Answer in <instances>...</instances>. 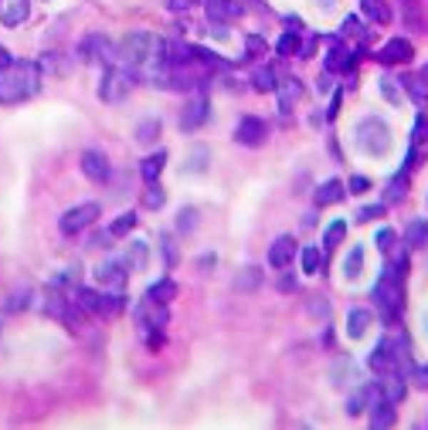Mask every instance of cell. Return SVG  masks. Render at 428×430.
<instances>
[{
	"instance_id": "cell-1",
	"label": "cell",
	"mask_w": 428,
	"mask_h": 430,
	"mask_svg": "<svg viewBox=\"0 0 428 430\" xmlns=\"http://www.w3.org/2000/svg\"><path fill=\"white\" fill-rule=\"evenodd\" d=\"M41 65L38 61H11L0 68V105H21L38 95Z\"/></svg>"
},
{
	"instance_id": "cell-2",
	"label": "cell",
	"mask_w": 428,
	"mask_h": 430,
	"mask_svg": "<svg viewBox=\"0 0 428 430\" xmlns=\"http://www.w3.org/2000/svg\"><path fill=\"white\" fill-rule=\"evenodd\" d=\"M404 275H408L404 268L387 261L381 278H377V285L371 288V298L377 302V312H381L384 325H398V315L404 308Z\"/></svg>"
},
{
	"instance_id": "cell-3",
	"label": "cell",
	"mask_w": 428,
	"mask_h": 430,
	"mask_svg": "<svg viewBox=\"0 0 428 430\" xmlns=\"http://www.w3.org/2000/svg\"><path fill=\"white\" fill-rule=\"evenodd\" d=\"M357 146L367 156H384L391 150V129H387L384 119L377 115H367L357 122Z\"/></svg>"
},
{
	"instance_id": "cell-4",
	"label": "cell",
	"mask_w": 428,
	"mask_h": 430,
	"mask_svg": "<svg viewBox=\"0 0 428 430\" xmlns=\"http://www.w3.org/2000/svg\"><path fill=\"white\" fill-rule=\"evenodd\" d=\"M133 82H136L133 68H116V65H109V68H106V75H102L99 98H102V102H123V98L129 95Z\"/></svg>"
},
{
	"instance_id": "cell-5",
	"label": "cell",
	"mask_w": 428,
	"mask_h": 430,
	"mask_svg": "<svg viewBox=\"0 0 428 430\" xmlns=\"http://www.w3.org/2000/svg\"><path fill=\"white\" fill-rule=\"evenodd\" d=\"M99 214H102V207L88 200V204H78V207L65 210V214H61V221H58V227H61V234H65V237H75V234L88 231L92 224L99 221Z\"/></svg>"
},
{
	"instance_id": "cell-6",
	"label": "cell",
	"mask_w": 428,
	"mask_h": 430,
	"mask_svg": "<svg viewBox=\"0 0 428 430\" xmlns=\"http://www.w3.org/2000/svg\"><path fill=\"white\" fill-rule=\"evenodd\" d=\"M133 315H136V322H140L143 332H150V329H163V325L170 322L167 305H163V302H153V298H146V295H143L140 305L133 308Z\"/></svg>"
},
{
	"instance_id": "cell-7",
	"label": "cell",
	"mask_w": 428,
	"mask_h": 430,
	"mask_svg": "<svg viewBox=\"0 0 428 430\" xmlns=\"http://www.w3.org/2000/svg\"><path fill=\"white\" fill-rule=\"evenodd\" d=\"M265 139H269V125L262 122L258 115H242V119H238V125H235V142H238V146L255 150V146H262Z\"/></svg>"
},
{
	"instance_id": "cell-8",
	"label": "cell",
	"mask_w": 428,
	"mask_h": 430,
	"mask_svg": "<svg viewBox=\"0 0 428 430\" xmlns=\"http://www.w3.org/2000/svg\"><path fill=\"white\" fill-rule=\"evenodd\" d=\"M78 58L88 61V65H113V44L109 38H102V34H88L86 41L78 44Z\"/></svg>"
},
{
	"instance_id": "cell-9",
	"label": "cell",
	"mask_w": 428,
	"mask_h": 430,
	"mask_svg": "<svg viewBox=\"0 0 428 430\" xmlns=\"http://www.w3.org/2000/svg\"><path fill=\"white\" fill-rule=\"evenodd\" d=\"M126 264L116 261V258H109V261H102L99 268H96V281H99L106 292H123L126 288Z\"/></svg>"
},
{
	"instance_id": "cell-10",
	"label": "cell",
	"mask_w": 428,
	"mask_h": 430,
	"mask_svg": "<svg viewBox=\"0 0 428 430\" xmlns=\"http://www.w3.org/2000/svg\"><path fill=\"white\" fill-rule=\"evenodd\" d=\"M354 61H357V55L340 41V38H330V51H327V58H323V68H327L330 75L350 71L354 68Z\"/></svg>"
},
{
	"instance_id": "cell-11",
	"label": "cell",
	"mask_w": 428,
	"mask_h": 430,
	"mask_svg": "<svg viewBox=\"0 0 428 430\" xmlns=\"http://www.w3.org/2000/svg\"><path fill=\"white\" fill-rule=\"evenodd\" d=\"M208 115H211V102H208V95L190 98L187 109L180 112V129H184V132H194V129H200V125L208 122Z\"/></svg>"
},
{
	"instance_id": "cell-12",
	"label": "cell",
	"mask_w": 428,
	"mask_h": 430,
	"mask_svg": "<svg viewBox=\"0 0 428 430\" xmlns=\"http://www.w3.org/2000/svg\"><path fill=\"white\" fill-rule=\"evenodd\" d=\"M412 58H414V44L408 41V38H391V41L377 51V61L387 65V68H391V65H404V61H412Z\"/></svg>"
},
{
	"instance_id": "cell-13",
	"label": "cell",
	"mask_w": 428,
	"mask_h": 430,
	"mask_svg": "<svg viewBox=\"0 0 428 430\" xmlns=\"http://www.w3.org/2000/svg\"><path fill=\"white\" fill-rule=\"evenodd\" d=\"M292 258H296V237H292V234H279L269 244V264L282 271V268H289Z\"/></svg>"
},
{
	"instance_id": "cell-14",
	"label": "cell",
	"mask_w": 428,
	"mask_h": 430,
	"mask_svg": "<svg viewBox=\"0 0 428 430\" xmlns=\"http://www.w3.org/2000/svg\"><path fill=\"white\" fill-rule=\"evenodd\" d=\"M82 173H86L92 183H106L113 169H109L106 153H99V150H86V153H82Z\"/></svg>"
},
{
	"instance_id": "cell-15",
	"label": "cell",
	"mask_w": 428,
	"mask_h": 430,
	"mask_svg": "<svg viewBox=\"0 0 428 430\" xmlns=\"http://www.w3.org/2000/svg\"><path fill=\"white\" fill-rule=\"evenodd\" d=\"M204 7H208L211 24H228V21H235V17L245 14V7L238 4V0H208Z\"/></svg>"
},
{
	"instance_id": "cell-16",
	"label": "cell",
	"mask_w": 428,
	"mask_h": 430,
	"mask_svg": "<svg viewBox=\"0 0 428 430\" xmlns=\"http://www.w3.org/2000/svg\"><path fill=\"white\" fill-rule=\"evenodd\" d=\"M275 95H279V109L292 112V105H296V102H300V95H302V82L296 78V75L279 78V85H275Z\"/></svg>"
},
{
	"instance_id": "cell-17",
	"label": "cell",
	"mask_w": 428,
	"mask_h": 430,
	"mask_svg": "<svg viewBox=\"0 0 428 430\" xmlns=\"http://www.w3.org/2000/svg\"><path fill=\"white\" fill-rule=\"evenodd\" d=\"M398 85L408 92V98H412L418 109H425V105H428V82L422 78V75H401Z\"/></svg>"
},
{
	"instance_id": "cell-18",
	"label": "cell",
	"mask_w": 428,
	"mask_h": 430,
	"mask_svg": "<svg viewBox=\"0 0 428 430\" xmlns=\"http://www.w3.org/2000/svg\"><path fill=\"white\" fill-rule=\"evenodd\" d=\"M343 194H347V187H343L340 180H323L316 187L313 200H316V207H330V204H340Z\"/></svg>"
},
{
	"instance_id": "cell-19",
	"label": "cell",
	"mask_w": 428,
	"mask_h": 430,
	"mask_svg": "<svg viewBox=\"0 0 428 430\" xmlns=\"http://www.w3.org/2000/svg\"><path fill=\"white\" fill-rule=\"evenodd\" d=\"M367 410H371V427L374 430H387V427H394V424H398V414H394V407H391L387 400L371 403Z\"/></svg>"
},
{
	"instance_id": "cell-20",
	"label": "cell",
	"mask_w": 428,
	"mask_h": 430,
	"mask_svg": "<svg viewBox=\"0 0 428 430\" xmlns=\"http://www.w3.org/2000/svg\"><path fill=\"white\" fill-rule=\"evenodd\" d=\"M31 17V0H7V7L0 11V21L7 24V28H17V24H24Z\"/></svg>"
},
{
	"instance_id": "cell-21",
	"label": "cell",
	"mask_w": 428,
	"mask_h": 430,
	"mask_svg": "<svg viewBox=\"0 0 428 430\" xmlns=\"http://www.w3.org/2000/svg\"><path fill=\"white\" fill-rule=\"evenodd\" d=\"M381 387V397H384L391 407H398L401 400H404V376H398V373H384V379L377 383Z\"/></svg>"
},
{
	"instance_id": "cell-22",
	"label": "cell",
	"mask_w": 428,
	"mask_h": 430,
	"mask_svg": "<svg viewBox=\"0 0 428 430\" xmlns=\"http://www.w3.org/2000/svg\"><path fill=\"white\" fill-rule=\"evenodd\" d=\"M235 288H238L242 295L258 292V288H262V268H255V264H248V268H242V271L235 275Z\"/></svg>"
},
{
	"instance_id": "cell-23",
	"label": "cell",
	"mask_w": 428,
	"mask_h": 430,
	"mask_svg": "<svg viewBox=\"0 0 428 430\" xmlns=\"http://www.w3.org/2000/svg\"><path fill=\"white\" fill-rule=\"evenodd\" d=\"M367 329H371V312L367 308H350L347 312V335L350 339H360Z\"/></svg>"
},
{
	"instance_id": "cell-24",
	"label": "cell",
	"mask_w": 428,
	"mask_h": 430,
	"mask_svg": "<svg viewBox=\"0 0 428 430\" xmlns=\"http://www.w3.org/2000/svg\"><path fill=\"white\" fill-rule=\"evenodd\" d=\"M163 167H167V153L160 150V153H150L146 159L140 163V177L146 183H157L160 180V173H163Z\"/></svg>"
},
{
	"instance_id": "cell-25",
	"label": "cell",
	"mask_w": 428,
	"mask_h": 430,
	"mask_svg": "<svg viewBox=\"0 0 428 430\" xmlns=\"http://www.w3.org/2000/svg\"><path fill=\"white\" fill-rule=\"evenodd\" d=\"M146 298H153V302H163V305H170L173 298H177V281H173V278H160V281H153V285L146 288Z\"/></svg>"
},
{
	"instance_id": "cell-26",
	"label": "cell",
	"mask_w": 428,
	"mask_h": 430,
	"mask_svg": "<svg viewBox=\"0 0 428 430\" xmlns=\"http://www.w3.org/2000/svg\"><path fill=\"white\" fill-rule=\"evenodd\" d=\"M404 244L408 248H414V251H422V248H428V221H412L408 227H404Z\"/></svg>"
},
{
	"instance_id": "cell-27",
	"label": "cell",
	"mask_w": 428,
	"mask_h": 430,
	"mask_svg": "<svg viewBox=\"0 0 428 430\" xmlns=\"http://www.w3.org/2000/svg\"><path fill=\"white\" fill-rule=\"evenodd\" d=\"M275 85H279V75H275L272 65H258V68L252 71V88H255V92H275Z\"/></svg>"
},
{
	"instance_id": "cell-28",
	"label": "cell",
	"mask_w": 428,
	"mask_h": 430,
	"mask_svg": "<svg viewBox=\"0 0 428 430\" xmlns=\"http://www.w3.org/2000/svg\"><path fill=\"white\" fill-rule=\"evenodd\" d=\"M360 11L374 24H391V7H387L384 0H360Z\"/></svg>"
},
{
	"instance_id": "cell-29",
	"label": "cell",
	"mask_w": 428,
	"mask_h": 430,
	"mask_svg": "<svg viewBox=\"0 0 428 430\" xmlns=\"http://www.w3.org/2000/svg\"><path fill=\"white\" fill-rule=\"evenodd\" d=\"M160 129H163V125H160V119H157V115H150V119H143V122L136 125V142H143V146H153V142H157V139H160Z\"/></svg>"
},
{
	"instance_id": "cell-30",
	"label": "cell",
	"mask_w": 428,
	"mask_h": 430,
	"mask_svg": "<svg viewBox=\"0 0 428 430\" xmlns=\"http://www.w3.org/2000/svg\"><path fill=\"white\" fill-rule=\"evenodd\" d=\"M136 224H140V217H136L133 210H126V214H119V217L109 224V234H113V237H126V234L136 231Z\"/></svg>"
},
{
	"instance_id": "cell-31",
	"label": "cell",
	"mask_w": 428,
	"mask_h": 430,
	"mask_svg": "<svg viewBox=\"0 0 428 430\" xmlns=\"http://www.w3.org/2000/svg\"><path fill=\"white\" fill-rule=\"evenodd\" d=\"M401 14H404V24L412 31H425V21H422V7L418 0H401Z\"/></svg>"
},
{
	"instance_id": "cell-32",
	"label": "cell",
	"mask_w": 428,
	"mask_h": 430,
	"mask_svg": "<svg viewBox=\"0 0 428 430\" xmlns=\"http://www.w3.org/2000/svg\"><path fill=\"white\" fill-rule=\"evenodd\" d=\"M408 196V173L401 169L398 177H391V183H387V204H401Z\"/></svg>"
},
{
	"instance_id": "cell-33",
	"label": "cell",
	"mask_w": 428,
	"mask_h": 430,
	"mask_svg": "<svg viewBox=\"0 0 428 430\" xmlns=\"http://www.w3.org/2000/svg\"><path fill=\"white\" fill-rule=\"evenodd\" d=\"M146 258H150V254H146V244H143V241H133V244H129V251H126V268H133V271H143V268H146Z\"/></svg>"
},
{
	"instance_id": "cell-34",
	"label": "cell",
	"mask_w": 428,
	"mask_h": 430,
	"mask_svg": "<svg viewBox=\"0 0 428 430\" xmlns=\"http://www.w3.org/2000/svg\"><path fill=\"white\" fill-rule=\"evenodd\" d=\"M360 271H364V248H350V254L343 258V275L350 278H360Z\"/></svg>"
},
{
	"instance_id": "cell-35",
	"label": "cell",
	"mask_w": 428,
	"mask_h": 430,
	"mask_svg": "<svg viewBox=\"0 0 428 430\" xmlns=\"http://www.w3.org/2000/svg\"><path fill=\"white\" fill-rule=\"evenodd\" d=\"M163 204H167L163 187H160V183H146V190H143V207H146V210H160Z\"/></svg>"
},
{
	"instance_id": "cell-36",
	"label": "cell",
	"mask_w": 428,
	"mask_h": 430,
	"mask_svg": "<svg viewBox=\"0 0 428 430\" xmlns=\"http://www.w3.org/2000/svg\"><path fill=\"white\" fill-rule=\"evenodd\" d=\"M340 34L343 38H357V41H367V28L360 24V17H343V24H340Z\"/></svg>"
},
{
	"instance_id": "cell-37",
	"label": "cell",
	"mask_w": 428,
	"mask_h": 430,
	"mask_svg": "<svg viewBox=\"0 0 428 430\" xmlns=\"http://www.w3.org/2000/svg\"><path fill=\"white\" fill-rule=\"evenodd\" d=\"M343 237H347V221H333L327 227V234H323V248L327 251H333L337 244H340Z\"/></svg>"
},
{
	"instance_id": "cell-38",
	"label": "cell",
	"mask_w": 428,
	"mask_h": 430,
	"mask_svg": "<svg viewBox=\"0 0 428 430\" xmlns=\"http://www.w3.org/2000/svg\"><path fill=\"white\" fill-rule=\"evenodd\" d=\"M275 51H279V55H282V58H289V55H300V34H296V31H285L282 38L275 41Z\"/></svg>"
},
{
	"instance_id": "cell-39",
	"label": "cell",
	"mask_w": 428,
	"mask_h": 430,
	"mask_svg": "<svg viewBox=\"0 0 428 430\" xmlns=\"http://www.w3.org/2000/svg\"><path fill=\"white\" fill-rule=\"evenodd\" d=\"M177 231H180V234H194V231H198V210L194 207L180 210V214H177Z\"/></svg>"
},
{
	"instance_id": "cell-40",
	"label": "cell",
	"mask_w": 428,
	"mask_h": 430,
	"mask_svg": "<svg viewBox=\"0 0 428 430\" xmlns=\"http://www.w3.org/2000/svg\"><path fill=\"white\" fill-rule=\"evenodd\" d=\"M320 264H323V251L320 248H302V271H306V275H316Z\"/></svg>"
},
{
	"instance_id": "cell-41",
	"label": "cell",
	"mask_w": 428,
	"mask_h": 430,
	"mask_svg": "<svg viewBox=\"0 0 428 430\" xmlns=\"http://www.w3.org/2000/svg\"><path fill=\"white\" fill-rule=\"evenodd\" d=\"M422 142H428V115L425 112H418V119H414V125H412V146H422Z\"/></svg>"
},
{
	"instance_id": "cell-42",
	"label": "cell",
	"mask_w": 428,
	"mask_h": 430,
	"mask_svg": "<svg viewBox=\"0 0 428 430\" xmlns=\"http://www.w3.org/2000/svg\"><path fill=\"white\" fill-rule=\"evenodd\" d=\"M387 214V204H367V207H360V214H357V221L367 224V221H381Z\"/></svg>"
},
{
	"instance_id": "cell-43",
	"label": "cell",
	"mask_w": 428,
	"mask_h": 430,
	"mask_svg": "<svg viewBox=\"0 0 428 430\" xmlns=\"http://www.w3.org/2000/svg\"><path fill=\"white\" fill-rule=\"evenodd\" d=\"M374 244H377V251H384V254H387V251L398 244V234H394L391 227H381V231H377V237H374Z\"/></svg>"
},
{
	"instance_id": "cell-44",
	"label": "cell",
	"mask_w": 428,
	"mask_h": 430,
	"mask_svg": "<svg viewBox=\"0 0 428 430\" xmlns=\"http://www.w3.org/2000/svg\"><path fill=\"white\" fill-rule=\"evenodd\" d=\"M381 95H384L391 105H401V92H398V82H394V78H381Z\"/></svg>"
},
{
	"instance_id": "cell-45",
	"label": "cell",
	"mask_w": 428,
	"mask_h": 430,
	"mask_svg": "<svg viewBox=\"0 0 428 430\" xmlns=\"http://www.w3.org/2000/svg\"><path fill=\"white\" fill-rule=\"evenodd\" d=\"M160 248H163V258H167V268L177 264V244H173L170 234H160Z\"/></svg>"
},
{
	"instance_id": "cell-46",
	"label": "cell",
	"mask_w": 428,
	"mask_h": 430,
	"mask_svg": "<svg viewBox=\"0 0 428 430\" xmlns=\"http://www.w3.org/2000/svg\"><path fill=\"white\" fill-rule=\"evenodd\" d=\"M28 302H31V292L24 288V292H17L11 302H7V312H17V308H28Z\"/></svg>"
},
{
	"instance_id": "cell-47",
	"label": "cell",
	"mask_w": 428,
	"mask_h": 430,
	"mask_svg": "<svg viewBox=\"0 0 428 430\" xmlns=\"http://www.w3.org/2000/svg\"><path fill=\"white\" fill-rule=\"evenodd\" d=\"M412 383L418 389H428V366H414V369H412Z\"/></svg>"
},
{
	"instance_id": "cell-48",
	"label": "cell",
	"mask_w": 428,
	"mask_h": 430,
	"mask_svg": "<svg viewBox=\"0 0 428 430\" xmlns=\"http://www.w3.org/2000/svg\"><path fill=\"white\" fill-rule=\"evenodd\" d=\"M204 163H208V150H204V146H198V150H194V156H190V169H194V173H200V169H204Z\"/></svg>"
},
{
	"instance_id": "cell-49",
	"label": "cell",
	"mask_w": 428,
	"mask_h": 430,
	"mask_svg": "<svg viewBox=\"0 0 428 430\" xmlns=\"http://www.w3.org/2000/svg\"><path fill=\"white\" fill-rule=\"evenodd\" d=\"M367 190H371L367 177H350V194H367Z\"/></svg>"
},
{
	"instance_id": "cell-50",
	"label": "cell",
	"mask_w": 428,
	"mask_h": 430,
	"mask_svg": "<svg viewBox=\"0 0 428 430\" xmlns=\"http://www.w3.org/2000/svg\"><path fill=\"white\" fill-rule=\"evenodd\" d=\"M316 44H320V34L306 38V44H300V58H313L316 55Z\"/></svg>"
},
{
	"instance_id": "cell-51",
	"label": "cell",
	"mask_w": 428,
	"mask_h": 430,
	"mask_svg": "<svg viewBox=\"0 0 428 430\" xmlns=\"http://www.w3.org/2000/svg\"><path fill=\"white\" fill-rule=\"evenodd\" d=\"M245 44H248V55H252V58H258V55H262V51H265V41H262L258 34H252V38H248V41H245Z\"/></svg>"
},
{
	"instance_id": "cell-52",
	"label": "cell",
	"mask_w": 428,
	"mask_h": 430,
	"mask_svg": "<svg viewBox=\"0 0 428 430\" xmlns=\"http://www.w3.org/2000/svg\"><path fill=\"white\" fill-rule=\"evenodd\" d=\"M418 163H422V153H418V146H412V150H408V159H404V173H412L414 167H418Z\"/></svg>"
},
{
	"instance_id": "cell-53",
	"label": "cell",
	"mask_w": 428,
	"mask_h": 430,
	"mask_svg": "<svg viewBox=\"0 0 428 430\" xmlns=\"http://www.w3.org/2000/svg\"><path fill=\"white\" fill-rule=\"evenodd\" d=\"M113 244V234L109 231H99V234H92V248H109Z\"/></svg>"
},
{
	"instance_id": "cell-54",
	"label": "cell",
	"mask_w": 428,
	"mask_h": 430,
	"mask_svg": "<svg viewBox=\"0 0 428 430\" xmlns=\"http://www.w3.org/2000/svg\"><path fill=\"white\" fill-rule=\"evenodd\" d=\"M279 292H296V278H292V275L279 278Z\"/></svg>"
},
{
	"instance_id": "cell-55",
	"label": "cell",
	"mask_w": 428,
	"mask_h": 430,
	"mask_svg": "<svg viewBox=\"0 0 428 430\" xmlns=\"http://www.w3.org/2000/svg\"><path fill=\"white\" fill-rule=\"evenodd\" d=\"M11 61H14V58H11V51L0 44V68H4V65H11Z\"/></svg>"
},
{
	"instance_id": "cell-56",
	"label": "cell",
	"mask_w": 428,
	"mask_h": 430,
	"mask_svg": "<svg viewBox=\"0 0 428 430\" xmlns=\"http://www.w3.org/2000/svg\"><path fill=\"white\" fill-rule=\"evenodd\" d=\"M214 261H218V258H214V254H204V258H200V271H208V268H211Z\"/></svg>"
},
{
	"instance_id": "cell-57",
	"label": "cell",
	"mask_w": 428,
	"mask_h": 430,
	"mask_svg": "<svg viewBox=\"0 0 428 430\" xmlns=\"http://www.w3.org/2000/svg\"><path fill=\"white\" fill-rule=\"evenodd\" d=\"M418 75H422V78H425V82H428V65H425V68H422V71H418Z\"/></svg>"
},
{
	"instance_id": "cell-58",
	"label": "cell",
	"mask_w": 428,
	"mask_h": 430,
	"mask_svg": "<svg viewBox=\"0 0 428 430\" xmlns=\"http://www.w3.org/2000/svg\"><path fill=\"white\" fill-rule=\"evenodd\" d=\"M425 332H428V315H425Z\"/></svg>"
}]
</instances>
